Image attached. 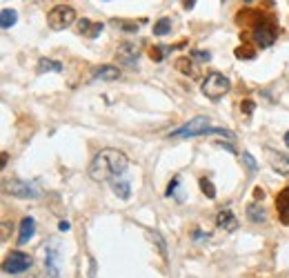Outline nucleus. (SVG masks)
I'll return each instance as SVG.
<instances>
[{"label":"nucleus","instance_id":"obj_1","mask_svg":"<svg viewBox=\"0 0 289 278\" xmlns=\"http://www.w3.org/2000/svg\"><path fill=\"white\" fill-rule=\"evenodd\" d=\"M127 165H129V160L122 152H118V149H103L89 163V176L96 182L118 180V176L127 171Z\"/></svg>","mask_w":289,"mask_h":278},{"label":"nucleus","instance_id":"obj_2","mask_svg":"<svg viewBox=\"0 0 289 278\" xmlns=\"http://www.w3.org/2000/svg\"><path fill=\"white\" fill-rule=\"evenodd\" d=\"M200 87H203V94L207 98L220 100L227 91H229L231 80L225 74H220V71H209V74L203 78V85H200Z\"/></svg>","mask_w":289,"mask_h":278},{"label":"nucleus","instance_id":"obj_3","mask_svg":"<svg viewBox=\"0 0 289 278\" xmlns=\"http://www.w3.org/2000/svg\"><path fill=\"white\" fill-rule=\"evenodd\" d=\"M74 22H76V11L71 9L69 5H56L47 14V25L56 31L67 29V27H71Z\"/></svg>","mask_w":289,"mask_h":278},{"label":"nucleus","instance_id":"obj_4","mask_svg":"<svg viewBox=\"0 0 289 278\" xmlns=\"http://www.w3.org/2000/svg\"><path fill=\"white\" fill-rule=\"evenodd\" d=\"M209 129V118H205V116H196V118H191L185 125H180L178 129L171 131V136L174 138H191V136H205V131Z\"/></svg>","mask_w":289,"mask_h":278},{"label":"nucleus","instance_id":"obj_5","mask_svg":"<svg viewBox=\"0 0 289 278\" xmlns=\"http://www.w3.org/2000/svg\"><path fill=\"white\" fill-rule=\"evenodd\" d=\"M5 189L16 198H38L40 196L38 185L36 182H29V180H11L5 185Z\"/></svg>","mask_w":289,"mask_h":278},{"label":"nucleus","instance_id":"obj_6","mask_svg":"<svg viewBox=\"0 0 289 278\" xmlns=\"http://www.w3.org/2000/svg\"><path fill=\"white\" fill-rule=\"evenodd\" d=\"M31 267V256L22 254V252H11L7 256V260H5L3 269L7 271V274H22V271H27Z\"/></svg>","mask_w":289,"mask_h":278},{"label":"nucleus","instance_id":"obj_7","mask_svg":"<svg viewBox=\"0 0 289 278\" xmlns=\"http://www.w3.org/2000/svg\"><path fill=\"white\" fill-rule=\"evenodd\" d=\"M276 25L271 20H265L260 22L258 27L254 29V38H256V44L258 47H269V44H274L276 40Z\"/></svg>","mask_w":289,"mask_h":278},{"label":"nucleus","instance_id":"obj_8","mask_svg":"<svg viewBox=\"0 0 289 278\" xmlns=\"http://www.w3.org/2000/svg\"><path fill=\"white\" fill-rule=\"evenodd\" d=\"M138 54H140V42H122L118 49V58L129 67L138 63Z\"/></svg>","mask_w":289,"mask_h":278},{"label":"nucleus","instance_id":"obj_9","mask_svg":"<svg viewBox=\"0 0 289 278\" xmlns=\"http://www.w3.org/2000/svg\"><path fill=\"white\" fill-rule=\"evenodd\" d=\"M33 234H36V220L31 218V216H25V218L20 220V229H18V245H27L33 238Z\"/></svg>","mask_w":289,"mask_h":278},{"label":"nucleus","instance_id":"obj_10","mask_svg":"<svg viewBox=\"0 0 289 278\" xmlns=\"http://www.w3.org/2000/svg\"><path fill=\"white\" fill-rule=\"evenodd\" d=\"M91 78L93 80H118L120 69L118 67H114V65H103V67H98V69L93 71Z\"/></svg>","mask_w":289,"mask_h":278},{"label":"nucleus","instance_id":"obj_11","mask_svg":"<svg viewBox=\"0 0 289 278\" xmlns=\"http://www.w3.org/2000/svg\"><path fill=\"white\" fill-rule=\"evenodd\" d=\"M216 222H218V227H220V229H225V231H233V229L238 227V218L231 214L229 209L218 211V216H216Z\"/></svg>","mask_w":289,"mask_h":278},{"label":"nucleus","instance_id":"obj_12","mask_svg":"<svg viewBox=\"0 0 289 278\" xmlns=\"http://www.w3.org/2000/svg\"><path fill=\"white\" fill-rule=\"evenodd\" d=\"M103 29H105L103 22H91V20H80L78 22V31H80L82 36H87V38H96Z\"/></svg>","mask_w":289,"mask_h":278},{"label":"nucleus","instance_id":"obj_13","mask_svg":"<svg viewBox=\"0 0 289 278\" xmlns=\"http://www.w3.org/2000/svg\"><path fill=\"white\" fill-rule=\"evenodd\" d=\"M276 209H278V214H280V218L289 222V187H285L276 196Z\"/></svg>","mask_w":289,"mask_h":278},{"label":"nucleus","instance_id":"obj_14","mask_svg":"<svg viewBox=\"0 0 289 278\" xmlns=\"http://www.w3.org/2000/svg\"><path fill=\"white\" fill-rule=\"evenodd\" d=\"M111 192H114L120 200H129V196H131L129 180H111Z\"/></svg>","mask_w":289,"mask_h":278},{"label":"nucleus","instance_id":"obj_15","mask_svg":"<svg viewBox=\"0 0 289 278\" xmlns=\"http://www.w3.org/2000/svg\"><path fill=\"white\" fill-rule=\"evenodd\" d=\"M38 74H44V71H54V74H60L63 71V65L60 63H56V60L52 58H40L38 60Z\"/></svg>","mask_w":289,"mask_h":278},{"label":"nucleus","instance_id":"obj_16","mask_svg":"<svg viewBox=\"0 0 289 278\" xmlns=\"http://www.w3.org/2000/svg\"><path fill=\"white\" fill-rule=\"evenodd\" d=\"M247 216H249V220L252 222H265L267 220V214H265V209L260 207L258 203H252L247 207Z\"/></svg>","mask_w":289,"mask_h":278},{"label":"nucleus","instance_id":"obj_17","mask_svg":"<svg viewBox=\"0 0 289 278\" xmlns=\"http://www.w3.org/2000/svg\"><path fill=\"white\" fill-rule=\"evenodd\" d=\"M16 20H18V14H16V9H3V11H0V25H3V29H9V27H14Z\"/></svg>","mask_w":289,"mask_h":278},{"label":"nucleus","instance_id":"obj_18","mask_svg":"<svg viewBox=\"0 0 289 278\" xmlns=\"http://www.w3.org/2000/svg\"><path fill=\"white\" fill-rule=\"evenodd\" d=\"M274 171H276V174H280V176H287V174H289V158H287V156H282V154L276 156V160H274Z\"/></svg>","mask_w":289,"mask_h":278},{"label":"nucleus","instance_id":"obj_19","mask_svg":"<svg viewBox=\"0 0 289 278\" xmlns=\"http://www.w3.org/2000/svg\"><path fill=\"white\" fill-rule=\"evenodd\" d=\"M56 254L54 249H47V254H44V263H47V271L52 276H58V265H56Z\"/></svg>","mask_w":289,"mask_h":278},{"label":"nucleus","instance_id":"obj_20","mask_svg":"<svg viewBox=\"0 0 289 278\" xmlns=\"http://www.w3.org/2000/svg\"><path fill=\"white\" fill-rule=\"evenodd\" d=\"M171 31V20L169 18H160L154 25V36H167Z\"/></svg>","mask_w":289,"mask_h":278},{"label":"nucleus","instance_id":"obj_21","mask_svg":"<svg viewBox=\"0 0 289 278\" xmlns=\"http://www.w3.org/2000/svg\"><path fill=\"white\" fill-rule=\"evenodd\" d=\"M200 189H203V194L207 198H216V187H214V182L209 180V178H200Z\"/></svg>","mask_w":289,"mask_h":278},{"label":"nucleus","instance_id":"obj_22","mask_svg":"<svg viewBox=\"0 0 289 278\" xmlns=\"http://www.w3.org/2000/svg\"><path fill=\"white\" fill-rule=\"evenodd\" d=\"M240 158H243L245 167H247V169L252 171V174H254V171H258V163H256V158H254V156L249 154V152H243V156H240Z\"/></svg>","mask_w":289,"mask_h":278},{"label":"nucleus","instance_id":"obj_23","mask_svg":"<svg viewBox=\"0 0 289 278\" xmlns=\"http://www.w3.org/2000/svg\"><path fill=\"white\" fill-rule=\"evenodd\" d=\"M205 136H225V138H229V141H233V133L227 131L225 127H211V129L205 131Z\"/></svg>","mask_w":289,"mask_h":278},{"label":"nucleus","instance_id":"obj_24","mask_svg":"<svg viewBox=\"0 0 289 278\" xmlns=\"http://www.w3.org/2000/svg\"><path fill=\"white\" fill-rule=\"evenodd\" d=\"M169 54V47H156L152 49V58L156 60V63H160V60H165V56Z\"/></svg>","mask_w":289,"mask_h":278},{"label":"nucleus","instance_id":"obj_25","mask_svg":"<svg viewBox=\"0 0 289 278\" xmlns=\"http://www.w3.org/2000/svg\"><path fill=\"white\" fill-rule=\"evenodd\" d=\"M191 56H194L196 60H203V63H205V60H209V58H211V54H209V52H203V49H194Z\"/></svg>","mask_w":289,"mask_h":278},{"label":"nucleus","instance_id":"obj_26","mask_svg":"<svg viewBox=\"0 0 289 278\" xmlns=\"http://www.w3.org/2000/svg\"><path fill=\"white\" fill-rule=\"evenodd\" d=\"M178 182H180V180H178V178H174V180H171L169 182V187H167V196H176V189H178Z\"/></svg>","mask_w":289,"mask_h":278},{"label":"nucleus","instance_id":"obj_27","mask_svg":"<svg viewBox=\"0 0 289 278\" xmlns=\"http://www.w3.org/2000/svg\"><path fill=\"white\" fill-rule=\"evenodd\" d=\"M58 229H60V231H67V229H69V222H67V220H60V222H58Z\"/></svg>","mask_w":289,"mask_h":278},{"label":"nucleus","instance_id":"obj_28","mask_svg":"<svg viewBox=\"0 0 289 278\" xmlns=\"http://www.w3.org/2000/svg\"><path fill=\"white\" fill-rule=\"evenodd\" d=\"M205 236H209V234H203L200 229H196V236H194V241H203Z\"/></svg>","mask_w":289,"mask_h":278},{"label":"nucleus","instance_id":"obj_29","mask_svg":"<svg viewBox=\"0 0 289 278\" xmlns=\"http://www.w3.org/2000/svg\"><path fill=\"white\" fill-rule=\"evenodd\" d=\"M254 196H256V198H260V200H263V196H265V194H263V189H256V192H254Z\"/></svg>","mask_w":289,"mask_h":278},{"label":"nucleus","instance_id":"obj_30","mask_svg":"<svg viewBox=\"0 0 289 278\" xmlns=\"http://www.w3.org/2000/svg\"><path fill=\"white\" fill-rule=\"evenodd\" d=\"M285 145H287V147H289V131L285 133Z\"/></svg>","mask_w":289,"mask_h":278}]
</instances>
